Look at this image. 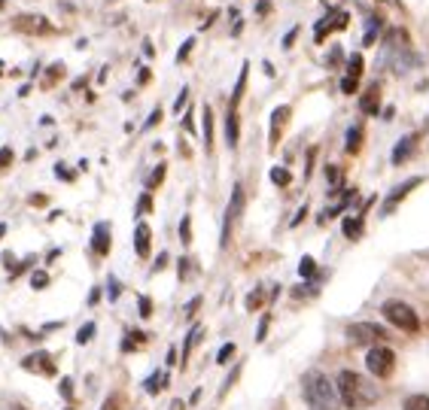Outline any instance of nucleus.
Instances as JSON below:
<instances>
[{
    "instance_id": "23",
    "label": "nucleus",
    "mask_w": 429,
    "mask_h": 410,
    "mask_svg": "<svg viewBox=\"0 0 429 410\" xmlns=\"http://www.w3.org/2000/svg\"><path fill=\"white\" fill-rule=\"evenodd\" d=\"M198 337H201V325H192V332H189V337H186V346H183V365H186V358H189V353H192V346L198 344Z\"/></svg>"
},
{
    "instance_id": "29",
    "label": "nucleus",
    "mask_w": 429,
    "mask_h": 410,
    "mask_svg": "<svg viewBox=\"0 0 429 410\" xmlns=\"http://www.w3.org/2000/svg\"><path fill=\"white\" fill-rule=\"evenodd\" d=\"M91 337H95V322H86V325L76 332V344H88Z\"/></svg>"
},
{
    "instance_id": "10",
    "label": "nucleus",
    "mask_w": 429,
    "mask_h": 410,
    "mask_svg": "<svg viewBox=\"0 0 429 410\" xmlns=\"http://www.w3.org/2000/svg\"><path fill=\"white\" fill-rule=\"evenodd\" d=\"M28 371H40V374H55V365H52V356L49 353H30L25 362H22Z\"/></svg>"
},
{
    "instance_id": "17",
    "label": "nucleus",
    "mask_w": 429,
    "mask_h": 410,
    "mask_svg": "<svg viewBox=\"0 0 429 410\" xmlns=\"http://www.w3.org/2000/svg\"><path fill=\"white\" fill-rule=\"evenodd\" d=\"M247 76H250V64H244V67H241V76H238V86H234V91H231V107L241 104L244 88H247Z\"/></svg>"
},
{
    "instance_id": "7",
    "label": "nucleus",
    "mask_w": 429,
    "mask_h": 410,
    "mask_svg": "<svg viewBox=\"0 0 429 410\" xmlns=\"http://www.w3.org/2000/svg\"><path fill=\"white\" fill-rule=\"evenodd\" d=\"M13 28L16 30H25V34H49L52 25H49V18L37 16V13H22L13 18Z\"/></svg>"
},
{
    "instance_id": "22",
    "label": "nucleus",
    "mask_w": 429,
    "mask_h": 410,
    "mask_svg": "<svg viewBox=\"0 0 429 410\" xmlns=\"http://www.w3.org/2000/svg\"><path fill=\"white\" fill-rule=\"evenodd\" d=\"M271 182L283 189V186H290V182H292V173L286 168H271Z\"/></svg>"
},
{
    "instance_id": "44",
    "label": "nucleus",
    "mask_w": 429,
    "mask_h": 410,
    "mask_svg": "<svg viewBox=\"0 0 429 410\" xmlns=\"http://www.w3.org/2000/svg\"><path fill=\"white\" fill-rule=\"evenodd\" d=\"M149 313H152V301L147 298V295H140V316H143V320H147Z\"/></svg>"
},
{
    "instance_id": "13",
    "label": "nucleus",
    "mask_w": 429,
    "mask_h": 410,
    "mask_svg": "<svg viewBox=\"0 0 429 410\" xmlns=\"http://www.w3.org/2000/svg\"><path fill=\"white\" fill-rule=\"evenodd\" d=\"M377 107H381V88L372 86V88L362 95V100H360V110L365 112V116H377Z\"/></svg>"
},
{
    "instance_id": "25",
    "label": "nucleus",
    "mask_w": 429,
    "mask_h": 410,
    "mask_svg": "<svg viewBox=\"0 0 429 410\" xmlns=\"http://www.w3.org/2000/svg\"><path fill=\"white\" fill-rule=\"evenodd\" d=\"M347 76H353V79L362 76V55H353L350 61H347Z\"/></svg>"
},
{
    "instance_id": "53",
    "label": "nucleus",
    "mask_w": 429,
    "mask_h": 410,
    "mask_svg": "<svg viewBox=\"0 0 429 410\" xmlns=\"http://www.w3.org/2000/svg\"><path fill=\"white\" fill-rule=\"evenodd\" d=\"M186 271H189V262H186V259H180V280L186 276Z\"/></svg>"
},
{
    "instance_id": "21",
    "label": "nucleus",
    "mask_w": 429,
    "mask_h": 410,
    "mask_svg": "<svg viewBox=\"0 0 429 410\" xmlns=\"http://www.w3.org/2000/svg\"><path fill=\"white\" fill-rule=\"evenodd\" d=\"M381 25H384V22H381V16H377V18H374V16H369V30H365V37H362V43H365V46H372L374 40H377V34H381Z\"/></svg>"
},
{
    "instance_id": "39",
    "label": "nucleus",
    "mask_w": 429,
    "mask_h": 410,
    "mask_svg": "<svg viewBox=\"0 0 429 410\" xmlns=\"http://www.w3.org/2000/svg\"><path fill=\"white\" fill-rule=\"evenodd\" d=\"M159 122H161V110L156 107V110H152V112H149V119H147V125H143V131H149V128H156V125H159Z\"/></svg>"
},
{
    "instance_id": "16",
    "label": "nucleus",
    "mask_w": 429,
    "mask_h": 410,
    "mask_svg": "<svg viewBox=\"0 0 429 410\" xmlns=\"http://www.w3.org/2000/svg\"><path fill=\"white\" fill-rule=\"evenodd\" d=\"M201 134H204V146L207 149H213V110L210 107H204V112H201Z\"/></svg>"
},
{
    "instance_id": "31",
    "label": "nucleus",
    "mask_w": 429,
    "mask_h": 410,
    "mask_svg": "<svg viewBox=\"0 0 429 410\" xmlns=\"http://www.w3.org/2000/svg\"><path fill=\"white\" fill-rule=\"evenodd\" d=\"M192 49H195V37H189V40H186V43H183V46H180V52H177V64H183V61H186V58H189V52H192Z\"/></svg>"
},
{
    "instance_id": "35",
    "label": "nucleus",
    "mask_w": 429,
    "mask_h": 410,
    "mask_svg": "<svg viewBox=\"0 0 429 410\" xmlns=\"http://www.w3.org/2000/svg\"><path fill=\"white\" fill-rule=\"evenodd\" d=\"M186 100H189V88L183 86V88H180V95H177V100H173V112H180L183 107H186Z\"/></svg>"
},
{
    "instance_id": "12",
    "label": "nucleus",
    "mask_w": 429,
    "mask_h": 410,
    "mask_svg": "<svg viewBox=\"0 0 429 410\" xmlns=\"http://www.w3.org/2000/svg\"><path fill=\"white\" fill-rule=\"evenodd\" d=\"M149 238H152L149 225H147V222H140L137 228H135V250H137L140 259H147V255H149Z\"/></svg>"
},
{
    "instance_id": "14",
    "label": "nucleus",
    "mask_w": 429,
    "mask_h": 410,
    "mask_svg": "<svg viewBox=\"0 0 429 410\" xmlns=\"http://www.w3.org/2000/svg\"><path fill=\"white\" fill-rule=\"evenodd\" d=\"M414 146H417V137H414V134L402 137L399 143H396V149H393V164H402V161H408V156H411V152H414Z\"/></svg>"
},
{
    "instance_id": "36",
    "label": "nucleus",
    "mask_w": 429,
    "mask_h": 410,
    "mask_svg": "<svg viewBox=\"0 0 429 410\" xmlns=\"http://www.w3.org/2000/svg\"><path fill=\"white\" fill-rule=\"evenodd\" d=\"M161 180H165V164H159V168L152 170V177H149V189H156Z\"/></svg>"
},
{
    "instance_id": "60",
    "label": "nucleus",
    "mask_w": 429,
    "mask_h": 410,
    "mask_svg": "<svg viewBox=\"0 0 429 410\" xmlns=\"http://www.w3.org/2000/svg\"><path fill=\"white\" fill-rule=\"evenodd\" d=\"M0 6H4V0H0Z\"/></svg>"
},
{
    "instance_id": "56",
    "label": "nucleus",
    "mask_w": 429,
    "mask_h": 410,
    "mask_svg": "<svg viewBox=\"0 0 429 410\" xmlns=\"http://www.w3.org/2000/svg\"><path fill=\"white\" fill-rule=\"evenodd\" d=\"M30 204H34V207H37V204H46V194H34V198H30Z\"/></svg>"
},
{
    "instance_id": "43",
    "label": "nucleus",
    "mask_w": 429,
    "mask_h": 410,
    "mask_svg": "<svg viewBox=\"0 0 429 410\" xmlns=\"http://www.w3.org/2000/svg\"><path fill=\"white\" fill-rule=\"evenodd\" d=\"M201 307V298H192L189 304H186V310H183V316H186V320H192V316H195V310Z\"/></svg>"
},
{
    "instance_id": "54",
    "label": "nucleus",
    "mask_w": 429,
    "mask_h": 410,
    "mask_svg": "<svg viewBox=\"0 0 429 410\" xmlns=\"http://www.w3.org/2000/svg\"><path fill=\"white\" fill-rule=\"evenodd\" d=\"M143 55H147V58L156 55V52H152V43H149V40H147V43H143Z\"/></svg>"
},
{
    "instance_id": "51",
    "label": "nucleus",
    "mask_w": 429,
    "mask_h": 410,
    "mask_svg": "<svg viewBox=\"0 0 429 410\" xmlns=\"http://www.w3.org/2000/svg\"><path fill=\"white\" fill-rule=\"evenodd\" d=\"M137 82L143 86V82H149V70L147 67H140V76H137Z\"/></svg>"
},
{
    "instance_id": "40",
    "label": "nucleus",
    "mask_w": 429,
    "mask_h": 410,
    "mask_svg": "<svg viewBox=\"0 0 429 410\" xmlns=\"http://www.w3.org/2000/svg\"><path fill=\"white\" fill-rule=\"evenodd\" d=\"M46 283H49V276H46L43 271H40V274H34V276H30V286H34V289H46Z\"/></svg>"
},
{
    "instance_id": "46",
    "label": "nucleus",
    "mask_w": 429,
    "mask_h": 410,
    "mask_svg": "<svg viewBox=\"0 0 429 410\" xmlns=\"http://www.w3.org/2000/svg\"><path fill=\"white\" fill-rule=\"evenodd\" d=\"M295 37H299V28H292L290 34L283 37V49H292V43H295Z\"/></svg>"
},
{
    "instance_id": "34",
    "label": "nucleus",
    "mask_w": 429,
    "mask_h": 410,
    "mask_svg": "<svg viewBox=\"0 0 429 410\" xmlns=\"http://www.w3.org/2000/svg\"><path fill=\"white\" fill-rule=\"evenodd\" d=\"M332 30H344L347 28V13H332Z\"/></svg>"
},
{
    "instance_id": "38",
    "label": "nucleus",
    "mask_w": 429,
    "mask_h": 410,
    "mask_svg": "<svg viewBox=\"0 0 429 410\" xmlns=\"http://www.w3.org/2000/svg\"><path fill=\"white\" fill-rule=\"evenodd\" d=\"M119 280H116V276H110V283H107V295H110V301H116L119 298Z\"/></svg>"
},
{
    "instance_id": "49",
    "label": "nucleus",
    "mask_w": 429,
    "mask_h": 410,
    "mask_svg": "<svg viewBox=\"0 0 429 410\" xmlns=\"http://www.w3.org/2000/svg\"><path fill=\"white\" fill-rule=\"evenodd\" d=\"M55 173H58V177H64L67 182H70V180H74V173H70L67 168H61V164H58V168H55Z\"/></svg>"
},
{
    "instance_id": "41",
    "label": "nucleus",
    "mask_w": 429,
    "mask_h": 410,
    "mask_svg": "<svg viewBox=\"0 0 429 410\" xmlns=\"http://www.w3.org/2000/svg\"><path fill=\"white\" fill-rule=\"evenodd\" d=\"M149 210H152V198H149V194H140V201H137V213L143 216V213H149Z\"/></svg>"
},
{
    "instance_id": "2",
    "label": "nucleus",
    "mask_w": 429,
    "mask_h": 410,
    "mask_svg": "<svg viewBox=\"0 0 429 410\" xmlns=\"http://www.w3.org/2000/svg\"><path fill=\"white\" fill-rule=\"evenodd\" d=\"M302 395L311 410H341L335 383L323 371H308L302 377Z\"/></svg>"
},
{
    "instance_id": "15",
    "label": "nucleus",
    "mask_w": 429,
    "mask_h": 410,
    "mask_svg": "<svg viewBox=\"0 0 429 410\" xmlns=\"http://www.w3.org/2000/svg\"><path fill=\"white\" fill-rule=\"evenodd\" d=\"M226 140L229 146L234 149L241 140V128H238V112H234V107H229V116H226Z\"/></svg>"
},
{
    "instance_id": "50",
    "label": "nucleus",
    "mask_w": 429,
    "mask_h": 410,
    "mask_svg": "<svg viewBox=\"0 0 429 410\" xmlns=\"http://www.w3.org/2000/svg\"><path fill=\"white\" fill-rule=\"evenodd\" d=\"M304 216H308V207H302L299 213H295V219H292V225H302V219H304Z\"/></svg>"
},
{
    "instance_id": "3",
    "label": "nucleus",
    "mask_w": 429,
    "mask_h": 410,
    "mask_svg": "<svg viewBox=\"0 0 429 410\" xmlns=\"http://www.w3.org/2000/svg\"><path fill=\"white\" fill-rule=\"evenodd\" d=\"M381 313H384V320L390 322V325L402 328V332H408V334L421 332V320H417V313H414L411 304H405V301H384Z\"/></svg>"
},
{
    "instance_id": "20",
    "label": "nucleus",
    "mask_w": 429,
    "mask_h": 410,
    "mask_svg": "<svg viewBox=\"0 0 429 410\" xmlns=\"http://www.w3.org/2000/svg\"><path fill=\"white\" fill-rule=\"evenodd\" d=\"M165 380H168V374H165V371L149 374V377H147V392H149V395H159L161 389H165Z\"/></svg>"
},
{
    "instance_id": "33",
    "label": "nucleus",
    "mask_w": 429,
    "mask_h": 410,
    "mask_svg": "<svg viewBox=\"0 0 429 410\" xmlns=\"http://www.w3.org/2000/svg\"><path fill=\"white\" fill-rule=\"evenodd\" d=\"M356 88H360V79H353V76H344L341 79V91H344V95H353Z\"/></svg>"
},
{
    "instance_id": "48",
    "label": "nucleus",
    "mask_w": 429,
    "mask_h": 410,
    "mask_svg": "<svg viewBox=\"0 0 429 410\" xmlns=\"http://www.w3.org/2000/svg\"><path fill=\"white\" fill-rule=\"evenodd\" d=\"M135 334H137V341H143V332H135ZM131 346H135V344H131V337H125V341H122V350H125V353H128V350H131Z\"/></svg>"
},
{
    "instance_id": "9",
    "label": "nucleus",
    "mask_w": 429,
    "mask_h": 410,
    "mask_svg": "<svg viewBox=\"0 0 429 410\" xmlns=\"http://www.w3.org/2000/svg\"><path fill=\"white\" fill-rule=\"evenodd\" d=\"M421 177H411V180H408V182H402V186H396L390 194H387V204H384V213H393V207H396V204H399L402 198H408V192H411V189H417V186H421Z\"/></svg>"
},
{
    "instance_id": "4",
    "label": "nucleus",
    "mask_w": 429,
    "mask_h": 410,
    "mask_svg": "<svg viewBox=\"0 0 429 410\" xmlns=\"http://www.w3.org/2000/svg\"><path fill=\"white\" fill-rule=\"evenodd\" d=\"M365 368H369V374L377 377V380H387L396 371V353L384 344H374L369 356H365Z\"/></svg>"
},
{
    "instance_id": "8",
    "label": "nucleus",
    "mask_w": 429,
    "mask_h": 410,
    "mask_svg": "<svg viewBox=\"0 0 429 410\" xmlns=\"http://www.w3.org/2000/svg\"><path fill=\"white\" fill-rule=\"evenodd\" d=\"M110 246H113L110 222H98L95 231H91V250H95V255H110Z\"/></svg>"
},
{
    "instance_id": "30",
    "label": "nucleus",
    "mask_w": 429,
    "mask_h": 410,
    "mask_svg": "<svg viewBox=\"0 0 429 410\" xmlns=\"http://www.w3.org/2000/svg\"><path fill=\"white\" fill-rule=\"evenodd\" d=\"M326 30H332V22H329V18L316 22V30H314V40H316V43H323V40H326Z\"/></svg>"
},
{
    "instance_id": "5",
    "label": "nucleus",
    "mask_w": 429,
    "mask_h": 410,
    "mask_svg": "<svg viewBox=\"0 0 429 410\" xmlns=\"http://www.w3.org/2000/svg\"><path fill=\"white\" fill-rule=\"evenodd\" d=\"M347 337H350V344H356V346H374V344L384 341L387 332L374 322H353V325H347Z\"/></svg>"
},
{
    "instance_id": "52",
    "label": "nucleus",
    "mask_w": 429,
    "mask_h": 410,
    "mask_svg": "<svg viewBox=\"0 0 429 410\" xmlns=\"http://www.w3.org/2000/svg\"><path fill=\"white\" fill-rule=\"evenodd\" d=\"M165 264H168V255L161 252V255H159V262H156V271H161V268H165Z\"/></svg>"
},
{
    "instance_id": "59",
    "label": "nucleus",
    "mask_w": 429,
    "mask_h": 410,
    "mask_svg": "<svg viewBox=\"0 0 429 410\" xmlns=\"http://www.w3.org/2000/svg\"><path fill=\"white\" fill-rule=\"evenodd\" d=\"M377 4H390V6H399V0H377Z\"/></svg>"
},
{
    "instance_id": "24",
    "label": "nucleus",
    "mask_w": 429,
    "mask_h": 410,
    "mask_svg": "<svg viewBox=\"0 0 429 410\" xmlns=\"http://www.w3.org/2000/svg\"><path fill=\"white\" fill-rule=\"evenodd\" d=\"M405 410H429V398L426 395H411L405 402Z\"/></svg>"
},
{
    "instance_id": "6",
    "label": "nucleus",
    "mask_w": 429,
    "mask_h": 410,
    "mask_svg": "<svg viewBox=\"0 0 429 410\" xmlns=\"http://www.w3.org/2000/svg\"><path fill=\"white\" fill-rule=\"evenodd\" d=\"M241 213H244V186L238 182V186L231 189V201H229V207H226V219H222V238H219V246H229V231H231V225L238 222Z\"/></svg>"
},
{
    "instance_id": "1",
    "label": "nucleus",
    "mask_w": 429,
    "mask_h": 410,
    "mask_svg": "<svg viewBox=\"0 0 429 410\" xmlns=\"http://www.w3.org/2000/svg\"><path fill=\"white\" fill-rule=\"evenodd\" d=\"M335 392H338L341 407H347V410H365V407H372L377 398H381L377 383H372L369 377L350 371V368H344V371L338 374V380H335Z\"/></svg>"
},
{
    "instance_id": "11",
    "label": "nucleus",
    "mask_w": 429,
    "mask_h": 410,
    "mask_svg": "<svg viewBox=\"0 0 429 410\" xmlns=\"http://www.w3.org/2000/svg\"><path fill=\"white\" fill-rule=\"evenodd\" d=\"M290 107H278L271 112V134H268V146L274 149L278 146V140H280V131H283V125H286V119H290Z\"/></svg>"
},
{
    "instance_id": "27",
    "label": "nucleus",
    "mask_w": 429,
    "mask_h": 410,
    "mask_svg": "<svg viewBox=\"0 0 429 410\" xmlns=\"http://www.w3.org/2000/svg\"><path fill=\"white\" fill-rule=\"evenodd\" d=\"M326 182H329L332 189H338V186H341V168L329 164V168H326Z\"/></svg>"
},
{
    "instance_id": "58",
    "label": "nucleus",
    "mask_w": 429,
    "mask_h": 410,
    "mask_svg": "<svg viewBox=\"0 0 429 410\" xmlns=\"http://www.w3.org/2000/svg\"><path fill=\"white\" fill-rule=\"evenodd\" d=\"M183 407H186L183 402H173V404H171V410H183Z\"/></svg>"
},
{
    "instance_id": "18",
    "label": "nucleus",
    "mask_w": 429,
    "mask_h": 410,
    "mask_svg": "<svg viewBox=\"0 0 429 410\" xmlns=\"http://www.w3.org/2000/svg\"><path fill=\"white\" fill-rule=\"evenodd\" d=\"M344 146H347V152H353V156L362 149V128L360 125H353L350 131H347V143H344Z\"/></svg>"
},
{
    "instance_id": "28",
    "label": "nucleus",
    "mask_w": 429,
    "mask_h": 410,
    "mask_svg": "<svg viewBox=\"0 0 429 410\" xmlns=\"http://www.w3.org/2000/svg\"><path fill=\"white\" fill-rule=\"evenodd\" d=\"M180 240H183V246L192 243V219L189 216H183V222H180Z\"/></svg>"
},
{
    "instance_id": "42",
    "label": "nucleus",
    "mask_w": 429,
    "mask_h": 410,
    "mask_svg": "<svg viewBox=\"0 0 429 410\" xmlns=\"http://www.w3.org/2000/svg\"><path fill=\"white\" fill-rule=\"evenodd\" d=\"M6 164H13V149H9V146L0 149V170H4Z\"/></svg>"
},
{
    "instance_id": "19",
    "label": "nucleus",
    "mask_w": 429,
    "mask_h": 410,
    "mask_svg": "<svg viewBox=\"0 0 429 410\" xmlns=\"http://www.w3.org/2000/svg\"><path fill=\"white\" fill-rule=\"evenodd\" d=\"M360 234H362V216H347L344 219V238L356 240Z\"/></svg>"
},
{
    "instance_id": "32",
    "label": "nucleus",
    "mask_w": 429,
    "mask_h": 410,
    "mask_svg": "<svg viewBox=\"0 0 429 410\" xmlns=\"http://www.w3.org/2000/svg\"><path fill=\"white\" fill-rule=\"evenodd\" d=\"M231 356H234V344H226V346H222V350L217 353V362L226 365V362H231Z\"/></svg>"
},
{
    "instance_id": "57",
    "label": "nucleus",
    "mask_w": 429,
    "mask_h": 410,
    "mask_svg": "<svg viewBox=\"0 0 429 410\" xmlns=\"http://www.w3.org/2000/svg\"><path fill=\"white\" fill-rule=\"evenodd\" d=\"M173 362H177V350L171 346V350H168V365H173Z\"/></svg>"
},
{
    "instance_id": "26",
    "label": "nucleus",
    "mask_w": 429,
    "mask_h": 410,
    "mask_svg": "<svg viewBox=\"0 0 429 410\" xmlns=\"http://www.w3.org/2000/svg\"><path fill=\"white\" fill-rule=\"evenodd\" d=\"M299 274H302V276H308V280L316 274V262L311 259V255H304V259L299 262Z\"/></svg>"
},
{
    "instance_id": "37",
    "label": "nucleus",
    "mask_w": 429,
    "mask_h": 410,
    "mask_svg": "<svg viewBox=\"0 0 429 410\" xmlns=\"http://www.w3.org/2000/svg\"><path fill=\"white\" fill-rule=\"evenodd\" d=\"M262 304V289H256V292H250L247 295V310H256V307Z\"/></svg>"
},
{
    "instance_id": "47",
    "label": "nucleus",
    "mask_w": 429,
    "mask_h": 410,
    "mask_svg": "<svg viewBox=\"0 0 429 410\" xmlns=\"http://www.w3.org/2000/svg\"><path fill=\"white\" fill-rule=\"evenodd\" d=\"M58 389H61V395H64L67 402H70V398H74V389H70V380H67V377H64V380H61V386H58Z\"/></svg>"
},
{
    "instance_id": "45",
    "label": "nucleus",
    "mask_w": 429,
    "mask_h": 410,
    "mask_svg": "<svg viewBox=\"0 0 429 410\" xmlns=\"http://www.w3.org/2000/svg\"><path fill=\"white\" fill-rule=\"evenodd\" d=\"M268 322H271V316H262L259 332H256V341H265V334H268Z\"/></svg>"
},
{
    "instance_id": "55",
    "label": "nucleus",
    "mask_w": 429,
    "mask_h": 410,
    "mask_svg": "<svg viewBox=\"0 0 429 410\" xmlns=\"http://www.w3.org/2000/svg\"><path fill=\"white\" fill-rule=\"evenodd\" d=\"M61 325H64V322H46L43 332H55V328H61Z\"/></svg>"
}]
</instances>
